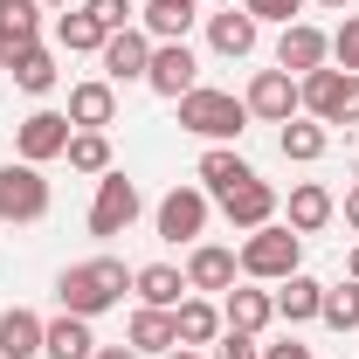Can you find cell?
Instances as JSON below:
<instances>
[{"instance_id":"1","label":"cell","mask_w":359,"mask_h":359,"mask_svg":"<svg viewBox=\"0 0 359 359\" xmlns=\"http://www.w3.org/2000/svg\"><path fill=\"white\" fill-rule=\"evenodd\" d=\"M125 290H132V269L118 256H90V263H69L55 276L62 311H76V318H104L111 304H125Z\"/></svg>"},{"instance_id":"2","label":"cell","mask_w":359,"mask_h":359,"mask_svg":"<svg viewBox=\"0 0 359 359\" xmlns=\"http://www.w3.org/2000/svg\"><path fill=\"white\" fill-rule=\"evenodd\" d=\"M235 263H242L249 283H283V276H297V263H304V235L263 222V228H249V242L235 249Z\"/></svg>"},{"instance_id":"3","label":"cell","mask_w":359,"mask_h":359,"mask_svg":"<svg viewBox=\"0 0 359 359\" xmlns=\"http://www.w3.org/2000/svg\"><path fill=\"white\" fill-rule=\"evenodd\" d=\"M242 125H249V104L242 97H228V90H208V83H194L187 97H180V132H194V138H242Z\"/></svg>"},{"instance_id":"4","label":"cell","mask_w":359,"mask_h":359,"mask_svg":"<svg viewBox=\"0 0 359 359\" xmlns=\"http://www.w3.org/2000/svg\"><path fill=\"white\" fill-rule=\"evenodd\" d=\"M304 90V111H311L318 125H359V76L346 69H311V76H297Z\"/></svg>"},{"instance_id":"5","label":"cell","mask_w":359,"mask_h":359,"mask_svg":"<svg viewBox=\"0 0 359 359\" xmlns=\"http://www.w3.org/2000/svg\"><path fill=\"white\" fill-rule=\"evenodd\" d=\"M42 215H48V180H42V166H28V159L0 166V222H42Z\"/></svg>"},{"instance_id":"6","label":"cell","mask_w":359,"mask_h":359,"mask_svg":"<svg viewBox=\"0 0 359 359\" xmlns=\"http://www.w3.org/2000/svg\"><path fill=\"white\" fill-rule=\"evenodd\" d=\"M242 104H249V118H263V125H290V118L304 111V90H297L290 69H256Z\"/></svg>"},{"instance_id":"7","label":"cell","mask_w":359,"mask_h":359,"mask_svg":"<svg viewBox=\"0 0 359 359\" xmlns=\"http://www.w3.org/2000/svg\"><path fill=\"white\" fill-rule=\"evenodd\" d=\"M138 222V187L125 173H97V201H90V235L97 242H111V235H125Z\"/></svg>"},{"instance_id":"8","label":"cell","mask_w":359,"mask_h":359,"mask_svg":"<svg viewBox=\"0 0 359 359\" xmlns=\"http://www.w3.org/2000/svg\"><path fill=\"white\" fill-rule=\"evenodd\" d=\"M97 62H104V83H145V62H152V35H145V28H118V35H104Z\"/></svg>"},{"instance_id":"9","label":"cell","mask_w":359,"mask_h":359,"mask_svg":"<svg viewBox=\"0 0 359 359\" xmlns=\"http://www.w3.org/2000/svg\"><path fill=\"white\" fill-rule=\"evenodd\" d=\"M69 111H35V118H21V132H14V152L28 159V166H42V159H62L69 152Z\"/></svg>"},{"instance_id":"10","label":"cell","mask_w":359,"mask_h":359,"mask_svg":"<svg viewBox=\"0 0 359 359\" xmlns=\"http://www.w3.org/2000/svg\"><path fill=\"white\" fill-rule=\"evenodd\" d=\"M332 62V35L311 28V21H290L283 35H276V69H290V76H311Z\"/></svg>"},{"instance_id":"11","label":"cell","mask_w":359,"mask_h":359,"mask_svg":"<svg viewBox=\"0 0 359 359\" xmlns=\"http://www.w3.org/2000/svg\"><path fill=\"white\" fill-rule=\"evenodd\" d=\"M194 76H201V62H194V48L187 42H152V62H145V83L159 90V97H187L194 90Z\"/></svg>"},{"instance_id":"12","label":"cell","mask_w":359,"mask_h":359,"mask_svg":"<svg viewBox=\"0 0 359 359\" xmlns=\"http://www.w3.org/2000/svg\"><path fill=\"white\" fill-rule=\"evenodd\" d=\"M208 228V194L201 187H173L159 201V242H201Z\"/></svg>"},{"instance_id":"13","label":"cell","mask_w":359,"mask_h":359,"mask_svg":"<svg viewBox=\"0 0 359 359\" xmlns=\"http://www.w3.org/2000/svg\"><path fill=\"white\" fill-rule=\"evenodd\" d=\"M132 290H138V304H152V311H180L194 283L173 263H145V269H132Z\"/></svg>"},{"instance_id":"14","label":"cell","mask_w":359,"mask_h":359,"mask_svg":"<svg viewBox=\"0 0 359 359\" xmlns=\"http://www.w3.org/2000/svg\"><path fill=\"white\" fill-rule=\"evenodd\" d=\"M256 35H263V21L242 14V7L208 14V42H215V55H256Z\"/></svg>"},{"instance_id":"15","label":"cell","mask_w":359,"mask_h":359,"mask_svg":"<svg viewBox=\"0 0 359 359\" xmlns=\"http://www.w3.org/2000/svg\"><path fill=\"white\" fill-rule=\"evenodd\" d=\"M235 249H222V242H194V256H187V283L194 290H235Z\"/></svg>"},{"instance_id":"16","label":"cell","mask_w":359,"mask_h":359,"mask_svg":"<svg viewBox=\"0 0 359 359\" xmlns=\"http://www.w3.org/2000/svg\"><path fill=\"white\" fill-rule=\"evenodd\" d=\"M242 180H256V166L242 159V152H228V145H208L201 152V194H215V201H228Z\"/></svg>"},{"instance_id":"17","label":"cell","mask_w":359,"mask_h":359,"mask_svg":"<svg viewBox=\"0 0 359 359\" xmlns=\"http://www.w3.org/2000/svg\"><path fill=\"white\" fill-rule=\"evenodd\" d=\"M42 353H48V359H97V339H90V318H76V311L48 318V325H42Z\"/></svg>"},{"instance_id":"18","label":"cell","mask_w":359,"mask_h":359,"mask_svg":"<svg viewBox=\"0 0 359 359\" xmlns=\"http://www.w3.org/2000/svg\"><path fill=\"white\" fill-rule=\"evenodd\" d=\"M111 118H118V90L104 83V76L69 90V125H76V132H104Z\"/></svg>"},{"instance_id":"19","label":"cell","mask_w":359,"mask_h":359,"mask_svg":"<svg viewBox=\"0 0 359 359\" xmlns=\"http://www.w3.org/2000/svg\"><path fill=\"white\" fill-rule=\"evenodd\" d=\"M222 215H228L235 228H263V222H276V187H269V180H242V187L222 201Z\"/></svg>"},{"instance_id":"20","label":"cell","mask_w":359,"mask_h":359,"mask_svg":"<svg viewBox=\"0 0 359 359\" xmlns=\"http://www.w3.org/2000/svg\"><path fill=\"white\" fill-rule=\"evenodd\" d=\"M194 21H201V0H145V35L152 42H187Z\"/></svg>"},{"instance_id":"21","label":"cell","mask_w":359,"mask_h":359,"mask_svg":"<svg viewBox=\"0 0 359 359\" xmlns=\"http://www.w3.org/2000/svg\"><path fill=\"white\" fill-rule=\"evenodd\" d=\"M269 318H276L269 290H222V325L228 332H263Z\"/></svg>"},{"instance_id":"22","label":"cell","mask_w":359,"mask_h":359,"mask_svg":"<svg viewBox=\"0 0 359 359\" xmlns=\"http://www.w3.org/2000/svg\"><path fill=\"white\" fill-rule=\"evenodd\" d=\"M35 353H42V318L7 304L0 311V359H35Z\"/></svg>"},{"instance_id":"23","label":"cell","mask_w":359,"mask_h":359,"mask_svg":"<svg viewBox=\"0 0 359 359\" xmlns=\"http://www.w3.org/2000/svg\"><path fill=\"white\" fill-rule=\"evenodd\" d=\"M318 304H325V283H318V276H304V269L283 276V290H276V318H283V325H311Z\"/></svg>"},{"instance_id":"24","label":"cell","mask_w":359,"mask_h":359,"mask_svg":"<svg viewBox=\"0 0 359 359\" xmlns=\"http://www.w3.org/2000/svg\"><path fill=\"white\" fill-rule=\"evenodd\" d=\"M339 215V201H332V187H318V180H304V187H290V228L297 235H318V228Z\"/></svg>"},{"instance_id":"25","label":"cell","mask_w":359,"mask_h":359,"mask_svg":"<svg viewBox=\"0 0 359 359\" xmlns=\"http://www.w3.org/2000/svg\"><path fill=\"white\" fill-rule=\"evenodd\" d=\"M125 339H132V353H173V346H180V325H173V311H152V304H138Z\"/></svg>"},{"instance_id":"26","label":"cell","mask_w":359,"mask_h":359,"mask_svg":"<svg viewBox=\"0 0 359 359\" xmlns=\"http://www.w3.org/2000/svg\"><path fill=\"white\" fill-rule=\"evenodd\" d=\"M7 69H14V83L28 90V97H42V90H55V55H48L42 42H21L14 55H7Z\"/></svg>"},{"instance_id":"27","label":"cell","mask_w":359,"mask_h":359,"mask_svg":"<svg viewBox=\"0 0 359 359\" xmlns=\"http://www.w3.org/2000/svg\"><path fill=\"white\" fill-rule=\"evenodd\" d=\"M35 28H42V0H0V55L35 42Z\"/></svg>"},{"instance_id":"28","label":"cell","mask_w":359,"mask_h":359,"mask_svg":"<svg viewBox=\"0 0 359 359\" xmlns=\"http://www.w3.org/2000/svg\"><path fill=\"white\" fill-rule=\"evenodd\" d=\"M276 145H283V159H297V166H311V159H325V145H332V132H325L318 118H290V125L276 132Z\"/></svg>"},{"instance_id":"29","label":"cell","mask_w":359,"mask_h":359,"mask_svg":"<svg viewBox=\"0 0 359 359\" xmlns=\"http://www.w3.org/2000/svg\"><path fill=\"white\" fill-rule=\"evenodd\" d=\"M173 325H180V346H215V339H222V311H215L208 297H187L173 311Z\"/></svg>"},{"instance_id":"30","label":"cell","mask_w":359,"mask_h":359,"mask_svg":"<svg viewBox=\"0 0 359 359\" xmlns=\"http://www.w3.org/2000/svg\"><path fill=\"white\" fill-rule=\"evenodd\" d=\"M55 42L69 48V55H97V48H104V28L90 21L83 7H62V14H55Z\"/></svg>"},{"instance_id":"31","label":"cell","mask_w":359,"mask_h":359,"mask_svg":"<svg viewBox=\"0 0 359 359\" xmlns=\"http://www.w3.org/2000/svg\"><path fill=\"white\" fill-rule=\"evenodd\" d=\"M76 173H111V138L104 132H69V152H62Z\"/></svg>"},{"instance_id":"32","label":"cell","mask_w":359,"mask_h":359,"mask_svg":"<svg viewBox=\"0 0 359 359\" xmlns=\"http://www.w3.org/2000/svg\"><path fill=\"white\" fill-rule=\"evenodd\" d=\"M318 318H325L332 332H353V325H359V276H346L339 290H325V304H318Z\"/></svg>"},{"instance_id":"33","label":"cell","mask_w":359,"mask_h":359,"mask_svg":"<svg viewBox=\"0 0 359 359\" xmlns=\"http://www.w3.org/2000/svg\"><path fill=\"white\" fill-rule=\"evenodd\" d=\"M332 62H339L346 76H359V14L339 21V35H332Z\"/></svg>"},{"instance_id":"34","label":"cell","mask_w":359,"mask_h":359,"mask_svg":"<svg viewBox=\"0 0 359 359\" xmlns=\"http://www.w3.org/2000/svg\"><path fill=\"white\" fill-rule=\"evenodd\" d=\"M83 14L104 28V35H118V28H132V0H83Z\"/></svg>"},{"instance_id":"35","label":"cell","mask_w":359,"mask_h":359,"mask_svg":"<svg viewBox=\"0 0 359 359\" xmlns=\"http://www.w3.org/2000/svg\"><path fill=\"white\" fill-rule=\"evenodd\" d=\"M242 14H256V21H283V28H290V21L304 14V0H242Z\"/></svg>"},{"instance_id":"36","label":"cell","mask_w":359,"mask_h":359,"mask_svg":"<svg viewBox=\"0 0 359 359\" xmlns=\"http://www.w3.org/2000/svg\"><path fill=\"white\" fill-rule=\"evenodd\" d=\"M215 359H263V346H256V332H222Z\"/></svg>"},{"instance_id":"37","label":"cell","mask_w":359,"mask_h":359,"mask_svg":"<svg viewBox=\"0 0 359 359\" xmlns=\"http://www.w3.org/2000/svg\"><path fill=\"white\" fill-rule=\"evenodd\" d=\"M263 359H311V346H297V339H283V346H263Z\"/></svg>"},{"instance_id":"38","label":"cell","mask_w":359,"mask_h":359,"mask_svg":"<svg viewBox=\"0 0 359 359\" xmlns=\"http://www.w3.org/2000/svg\"><path fill=\"white\" fill-rule=\"evenodd\" d=\"M346 222L359 228V187H353V194H346Z\"/></svg>"},{"instance_id":"39","label":"cell","mask_w":359,"mask_h":359,"mask_svg":"<svg viewBox=\"0 0 359 359\" xmlns=\"http://www.w3.org/2000/svg\"><path fill=\"white\" fill-rule=\"evenodd\" d=\"M97 359H138V353H132V346H104Z\"/></svg>"},{"instance_id":"40","label":"cell","mask_w":359,"mask_h":359,"mask_svg":"<svg viewBox=\"0 0 359 359\" xmlns=\"http://www.w3.org/2000/svg\"><path fill=\"white\" fill-rule=\"evenodd\" d=\"M159 359H201V353H194V346H173V353H159Z\"/></svg>"},{"instance_id":"41","label":"cell","mask_w":359,"mask_h":359,"mask_svg":"<svg viewBox=\"0 0 359 359\" xmlns=\"http://www.w3.org/2000/svg\"><path fill=\"white\" fill-rule=\"evenodd\" d=\"M318 7H332V14H346V7H353V0H318Z\"/></svg>"},{"instance_id":"42","label":"cell","mask_w":359,"mask_h":359,"mask_svg":"<svg viewBox=\"0 0 359 359\" xmlns=\"http://www.w3.org/2000/svg\"><path fill=\"white\" fill-rule=\"evenodd\" d=\"M42 7H69V0H42Z\"/></svg>"},{"instance_id":"43","label":"cell","mask_w":359,"mask_h":359,"mask_svg":"<svg viewBox=\"0 0 359 359\" xmlns=\"http://www.w3.org/2000/svg\"><path fill=\"white\" fill-rule=\"evenodd\" d=\"M353 276H359V249H353Z\"/></svg>"},{"instance_id":"44","label":"cell","mask_w":359,"mask_h":359,"mask_svg":"<svg viewBox=\"0 0 359 359\" xmlns=\"http://www.w3.org/2000/svg\"><path fill=\"white\" fill-rule=\"evenodd\" d=\"M0 69H7V55H0Z\"/></svg>"},{"instance_id":"45","label":"cell","mask_w":359,"mask_h":359,"mask_svg":"<svg viewBox=\"0 0 359 359\" xmlns=\"http://www.w3.org/2000/svg\"><path fill=\"white\" fill-rule=\"evenodd\" d=\"M222 7H235V0H222Z\"/></svg>"}]
</instances>
